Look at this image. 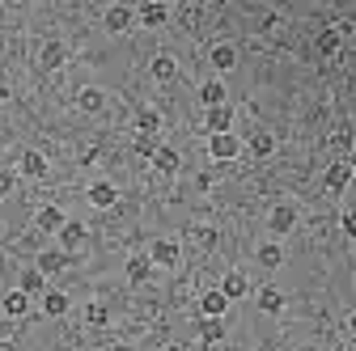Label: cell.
<instances>
[{
    "label": "cell",
    "mask_w": 356,
    "mask_h": 351,
    "mask_svg": "<svg viewBox=\"0 0 356 351\" xmlns=\"http://www.w3.org/2000/svg\"><path fill=\"white\" fill-rule=\"evenodd\" d=\"M34 267H38L42 275H60V271L68 267V254H64V250H42Z\"/></svg>",
    "instance_id": "obj_22"
},
{
    "label": "cell",
    "mask_w": 356,
    "mask_h": 351,
    "mask_svg": "<svg viewBox=\"0 0 356 351\" xmlns=\"http://www.w3.org/2000/svg\"><path fill=\"white\" fill-rule=\"evenodd\" d=\"M17 169H22V178H47V157H42L38 148H26Z\"/></svg>",
    "instance_id": "obj_14"
},
{
    "label": "cell",
    "mask_w": 356,
    "mask_h": 351,
    "mask_svg": "<svg viewBox=\"0 0 356 351\" xmlns=\"http://www.w3.org/2000/svg\"><path fill=\"white\" fill-rule=\"evenodd\" d=\"M68 292H60V288H47V292H42V314H47V318H64L68 314Z\"/></svg>",
    "instance_id": "obj_20"
},
{
    "label": "cell",
    "mask_w": 356,
    "mask_h": 351,
    "mask_svg": "<svg viewBox=\"0 0 356 351\" xmlns=\"http://www.w3.org/2000/svg\"><path fill=\"white\" fill-rule=\"evenodd\" d=\"M85 318H89V326H106V322H111V309H106V305H98V300H94V305H89V309H85Z\"/></svg>",
    "instance_id": "obj_32"
},
{
    "label": "cell",
    "mask_w": 356,
    "mask_h": 351,
    "mask_svg": "<svg viewBox=\"0 0 356 351\" xmlns=\"http://www.w3.org/2000/svg\"><path fill=\"white\" fill-rule=\"evenodd\" d=\"M200 102H204V110H212V106H229L225 80H204V85H200Z\"/></svg>",
    "instance_id": "obj_12"
},
{
    "label": "cell",
    "mask_w": 356,
    "mask_h": 351,
    "mask_svg": "<svg viewBox=\"0 0 356 351\" xmlns=\"http://www.w3.org/2000/svg\"><path fill=\"white\" fill-rule=\"evenodd\" d=\"M131 148H136V157H149L153 161V153L161 148V140L157 136H136V140H131Z\"/></svg>",
    "instance_id": "obj_30"
},
{
    "label": "cell",
    "mask_w": 356,
    "mask_h": 351,
    "mask_svg": "<svg viewBox=\"0 0 356 351\" xmlns=\"http://www.w3.org/2000/svg\"><path fill=\"white\" fill-rule=\"evenodd\" d=\"M157 131H161V114L153 106H140L136 110V136H157Z\"/></svg>",
    "instance_id": "obj_25"
},
{
    "label": "cell",
    "mask_w": 356,
    "mask_h": 351,
    "mask_svg": "<svg viewBox=\"0 0 356 351\" xmlns=\"http://www.w3.org/2000/svg\"><path fill=\"white\" fill-rule=\"evenodd\" d=\"M149 72H153V80H161V85H165V80H174V76H178V60L161 51V55H153V68H149Z\"/></svg>",
    "instance_id": "obj_27"
},
{
    "label": "cell",
    "mask_w": 356,
    "mask_h": 351,
    "mask_svg": "<svg viewBox=\"0 0 356 351\" xmlns=\"http://www.w3.org/2000/svg\"><path fill=\"white\" fill-rule=\"evenodd\" d=\"M348 165H352V173H356V148H352V153H348Z\"/></svg>",
    "instance_id": "obj_37"
},
{
    "label": "cell",
    "mask_w": 356,
    "mask_h": 351,
    "mask_svg": "<svg viewBox=\"0 0 356 351\" xmlns=\"http://www.w3.org/2000/svg\"><path fill=\"white\" fill-rule=\"evenodd\" d=\"M204 131H208V136H229V131H234V106L204 110Z\"/></svg>",
    "instance_id": "obj_3"
},
{
    "label": "cell",
    "mask_w": 356,
    "mask_h": 351,
    "mask_svg": "<svg viewBox=\"0 0 356 351\" xmlns=\"http://www.w3.org/2000/svg\"><path fill=\"white\" fill-rule=\"evenodd\" d=\"M225 314H229L225 292H220V288H208V292L200 296V318H225Z\"/></svg>",
    "instance_id": "obj_8"
},
{
    "label": "cell",
    "mask_w": 356,
    "mask_h": 351,
    "mask_svg": "<svg viewBox=\"0 0 356 351\" xmlns=\"http://www.w3.org/2000/svg\"><path fill=\"white\" fill-rule=\"evenodd\" d=\"M153 271H157V267H153L149 254H131V258H127V280H131V284H149Z\"/></svg>",
    "instance_id": "obj_11"
},
{
    "label": "cell",
    "mask_w": 356,
    "mask_h": 351,
    "mask_svg": "<svg viewBox=\"0 0 356 351\" xmlns=\"http://www.w3.org/2000/svg\"><path fill=\"white\" fill-rule=\"evenodd\" d=\"M339 51V30H323L318 34V55H335Z\"/></svg>",
    "instance_id": "obj_31"
},
{
    "label": "cell",
    "mask_w": 356,
    "mask_h": 351,
    "mask_svg": "<svg viewBox=\"0 0 356 351\" xmlns=\"http://www.w3.org/2000/svg\"><path fill=\"white\" fill-rule=\"evenodd\" d=\"M64 225H68V216H64V207H56V203H47V207L34 212V229H38V233H56V237H60Z\"/></svg>",
    "instance_id": "obj_4"
},
{
    "label": "cell",
    "mask_w": 356,
    "mask_h": 351,
    "mask_svg": "<svg viewBox=\"0 0 356 351\" xmlns=\"http://www.w3.org/2000/svg\"><path fill=\"white\" fill-rule=\"evenodd\" d=\"M13 187H17V173L0 165V199H5V195H13Z\"/></svg>",
    "instance_id": "obj_33"
},
{
    "label": "cell",
    "mask_w": 356,
    "mask_h": 351,
    "mask_svg": "<svg viewBox=\"0 0 356 351\" xmlns=\"http://www.w3.org/2000/svg\"><path fill=\"white\" fill-rule=\"evenodd\" d=\"M195 241H200V246H216V229H208V225L195 229Z\"/></svg>",
    "instance_id": "obj_34"
},
{
    "label": "cell",
    "mask_w": 356,
    "mask_h": 351,
    "mask_svg": "<svg viewBox=\"0 0 356 351\" xmlns=\"http://www.w3.org/2000/svg\"><path fill=\"white\" fill-rule=\"evenodd\" d=\"M297 229V207L293 203H276L272 212H267V233L272 237H289Z\"/></svg>",
    "instance_id": "obj_1"
},
{
    "label": "cell",
    "mask_w": 356,
    "mask_h": 351,
    "mask_svg": "<svg viewBox=\"0 0 356 351\" xmlns=\"http://www.w3.org/2000/svg\"><path fill=\"white\" fill-rule=\"evenodd\" d=\"M0 314H5V318H26V314H30V296H26L22 288L5 292V300H0Z\"/></svg>",
    "instance_id": "obj_16"
},
{
    "label": "cell",
    "mask_w": 356,
    "mask_h": 351,
    "mask_svg": "<svg viewBox=\"0 0 356 351\" xmlns=\"http://www.w3.org/2000/svg\"><path fill=\"white\" fill-rule=\"evenodd\" d=\"M246 148H250V157H259V161H267V157H272V153H276V136H272V131H254V136L246 140Z\"/></svg>",
    "instance_id": "obj_23"
},
{
    "label": "cell",
    "mask_w": 356,
    "mask_h": 351,
    "mask_svg": "<svg viewBox=\"0 0 356 351\" xmlns=\"http://www.w3.org/2000/svg\"><path fill=\"white\" fill-rule=\"evenodd\" d=\"M89 203H94V207H115V203H119V191H115V182H106V178L89 182Z\"/></svg>",
    "instance_id": "obj_15"
},
{
    "label": "cell",
    "mask_w": 356,
    "mask_h": 351,
    "mask_svg": "<svg viewBox=\"0 0 356 351\" xmlns=\"http://www.w3.org/2000/svg\"><path fill=\"white\" fill-rule=\"evenodd\" d=\"M17 288H22L26 296H42V292H47V275L34 267V271H26V275H22V284H17Z\"/></svg>",
    "instance_id": "obj_29"
},
{
    "label": "cell",
    "mask_w": 356,
    "mask_h": 351,
    "mask_svg": "<svg viewBox=\"0 0 356 351\" xmlns=\"http://www.w3.org/2000/svg\"><path fill=\"white\" fill-rule=\"evenodd\" d=\"M76 106H81L85 114H98V110L106 106V94H102V89H94V85H85V89L76 94Z\"/></svg>",
    "instance_id": "obj_26"
},
{
    "label": "cell",
    "mask_w": 356,
    "mask_h": 351,
    "mask_svg": "<svg viewBox=\"0 0 356 351\" xmlns=\"http://www.w3.org/2000/svg\"><path fill=\"white\" fill-rule=\"evenodd\" d=\"M153 169H157V173H165V178H170V173H178V169H183V157H178V148L161 144V148L153 153Z\"/></svg>",
    "instance_id": "obj_17"
},
{
    "label": "cell",
    "mask_w": 356,
    "mask_h": 351,
    "mask_svg": "<svg viewBox=\"0 0 356 351\" xmlns=\"http://www.w3.org/2000/svg\"><path fill=\"white\" fill-rule=\"evenodd\" d=\"M220 292H225V300L234 305V300H242V296L250 292V280H246L242 271H229L225 280H220Z\"/></svg>",
    "instance_id": "obj_21"
},
{
    "label": "cell",
    "mask_w": 356,
    "mask_h": 351,
    "mask_svg": "<svg viewBox=\"0 0 356 351\" xmlns=\"http://www.w3.org/2000/svg\"><path fill=\"white\" fill-rule=\"evenodd\" d=\"M331 144H335V148H348V153L356 148V144H352V136H348V131H335V136H331Z\"/></svg>",
    "instance_id": "obj_35"
},
{
    "label": "cell",
    "mask_w": 356,
    "mask_h": 351,
    "mask_svg": "<svg viewBox=\"0 0 356 351\" xmlns=\"http://www.w3.org/2000/svg\"><path fill=\"white\" fill-rule=\"evenodd\" d=\"M352 114H356V110H352Z\"/></svg>",
    "instance_id": "obj_39"
},
{
    "label": "cell",
    "mask_w": 356,
    "mask_h": 351,
    "mask_svg": "<svg viewBox=\"0 0 356 351\" xmlns=\"http://www.w3.org/2000/svg\"><path fill=\"white\" fill-rule=\"evenodd\" d=\"M85 237H89V229H85L81 221H68V225L60 229V250H64V254H76V250L85 246Z\"/></svg>",
    "instance_id": "obj_10"
},
{
    "label": "cell",
    "mask_w": 356,
    "mask_h": 351,
    "mask_svg": "<svg viewBox=\"0 0 356 351\" xmlns=\"http://www.w3.org/2000/svg\"><path fill=\"white\" fill-rule=\"evenodd\" d=\"M136 22H140V26H149V30H157V26H165V22H170V5H161V0H149V5H140V9H136Z\"/></svg>",
    "instance_id": "obj_9"
},
{
    "label": "cell",
    "mask_w": 356,
    "mask_h": 351,
    "mask_svg": "<svg viewBox=\"0 0 356 351\" xmlns=\"http://www.w3.org/2000/svg\"><path fill=\"white\" fill-rule=\"evenodd\" d=\"M254 300H259V309H263V314H284V292L272 288V284H263V288L254 292Z\"/></svg>",
    "instance_id": "obj_18"
},
{
    "label": "cell",
    "mask_w": 356,
    "mask_h": 351,
    "mask_svg": "<svg viewBox=\"0 0 356 351\" xmlns=\"http://www.w3.org/2000/svg\"><path fill=\"white\" fill-rule=\"evenodd\" d=\"M64 60H68V51H64V42H60V38H51V42H42V55H38V64L47 68V72L64 68Z\"/></svg>",
    "instance_id": "obj_19"
},
{
    "label": "cell",
    "mask_w": 356,
    "mask_h": 351,
    "mask_svg": "<svg viewBox=\"0 0 356 351\" xmlns=\"http://www.w3.org/2000/svg\"><path fill=\"white\" fill-rule=\"evenodd\" d=\"M208 60H212L216 72H234V68H238V47H234V42H216Z\"/></svg>",
    "instance_id": "obj_13"
},
{
    "label": "cell",
    "mask_w": 356,
    "mask_h": 351,
    "mask_svg": "<svg viewBox=\"0 0 356 351\" xmlns=\"http://www.w3.org/2000/svg\"><path fill=\"white\" fill-rule=\"evenodd\" d=\"M242 153V140L234 136V131H229V136H208V157L212 161H234Z\"/></svg>",
    "instance_id": "obj_6"
},
{
    "label": "cell",
    "mask_w": 356,
    "mask_h": 351,
    "mask_svg": "<svg viewBox=\"0 0 356 351\" xmlns=\"http://www.w3.org/2000/svg\"><path fill=\"white\" fill-rule=\"evenodd\" d=\"M348 182H352V165H348V161H331L327 173H323V187H327L331 195H343Z\"/></svg>",
    "instance_id": "obj_7"
},
{
    "label": "cell",
    "mask_w": 356,
    "mask_h": 351,
    "mask_svg": "<svg viewBox=\"0 0 356 351\" xmlns=\"http://www.w3.org/2000/svg\"><path fill=\"white\" fill-rule=\"evenodd\" d=\"M254 258H259V267H267V271H276L280 262H284V250H280V241H263V246L254 250Z\"/></svg>",
    "instance_id": "obj_24"
},
{
    "label": "cell",
    "mask_w": 356,
    "mask_h": 351,
    "mask_svg": "<svg viewBox=\"0 0 356 351\" xmlns=\"http://www.w3.org/2000/svg\"><path fill=\"white\" fill-rule=\"evenodd\" d=\"M348 330H352V334H356V314H352V318H348Z\"/></svg>",
    "instance_id": "obj_38"
},
{
    "label": "cell",
    "mask_w": 356,
    "mask_h": 351,
    "mask_svg": "<svg viewBox=\"0 0 356 351\" xmlns=\"http://www.w3.org/2000/svg\"><path fill=\"white\" fill-rule=\"evenodd\" d=\"M149 258H153V267H178V258H183V250H178V241L174 237H157L153 246H149Z\"/></svg>",
    "instance_id": "obj_2"
},
{
    "label": "cell",
    "mask_w": 356,
    "mask_h": 351,
    "mask_svg": "<svg viewBox=\"0 0 356 351\" xmlns=\"http://www.w3.org/2000/svg\"><path fill=\"white\" fill-rule=\"evenodd\" d=\"M131 22H136V9H131V5H111V9L102 13V26H106L111 34H127Z\"/></svg>",
    "instance_id": "obj_5"
},
{
    "label": "cell",
    "mask_w": 356,
    "mask_h": 351,
    "mask_svg": "<svg viewBox=\"0 0 356 351\" xmlns=\"http://www.w3.org/2000/svg\"><path fill=\"white\" fill-rule=\"evenodd\" d=\"M200 339L204 343H220L225 339V318H200Z\"/></svg>",
    "instance_id": "obj_28"
},
{
    "label": "cell",
    "mask_w": 356,
    "mask_h": 351,
    "mask_svg": "<svg viewBox=\"0 0 356 351\" xmlns=\"http://www.w3.org/2000/svg\"><path fill=\"white\" fill-rule=\"evenodd\" d=\"M339 225H343V233H348V237H356V207H352V212H343V221H339Z\"/></svg>",
    "instance_id": "obj_36"
},
{
    "label": "cell",
    "mask_w": 356,
    "mask_h": 351,
    "mask_svg": "<svg viewBox=\"0 0 356 351\" xmlns=\"http://www.w3.org/2000/svg\"><path fill=\"white\" fill-rule=\"evenodd\" d=\"M327 351H331V347H327Z\"/></svg>",
    "instance_id": "obj_40"
}]
</instances>
